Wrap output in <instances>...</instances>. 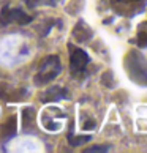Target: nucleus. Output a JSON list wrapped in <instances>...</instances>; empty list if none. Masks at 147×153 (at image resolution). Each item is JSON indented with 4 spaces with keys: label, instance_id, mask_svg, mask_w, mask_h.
<instances>
[{
    "label": "nucleus",
    "instance_id": "obj_1",
    "mask_svg": "<svg viewBox=\"0 0 147 153\" xmlns=\"http://www.w3.org/2000/svg\"><path fill=\"white\" fill-rule=\"evenodd\" d=\"M128 77L139 85H147V62L138 51H130L125 60Z\"/></svg>",
    "mask_w": 147,
    "mask_h": 153
},
{
    "label": "nucleus",
    "instance_id": "obj_2",
    "mask_svg": "<svg viewBox=\"0 0 147 153\" xmlns=\"http://www.w3.org/2000/svg\"><path fill=\"white\" fill-rule=\"evenodd\" d=\"M60 71L62 65L59 57L57 55H48L40 65V70L35 76V85H44V84L52 82L60 74Z\"/></svg>",
    "mask_w": 147,
    "mask_h": 153
},
{
    "label": "nucleus",
    "instance_id": "obj_3",
    "mask_svg": "<svg viewBox=\"0 0 147 153\" xmlns=\"http://www.w3.org/2000/svg\"><path fill=\"white\" fill-rule=\"evenodd\" d=\"M70 51H71V55H70V66H71V71L73 73H81L84 71V68L89 65V55L86 51L79 49V48H73L70 46Z\"/></svg>",
    "mask_w": 147,
    "mask_h": 153
},
{
    "label": "nucleus",
    "instance_id": "obj_4",
    "mask_svg": "<svg viewBox=\"0 0 147 153\" xmlns=\"http://www.w3.org/2000/svg\"><path fill=\"white\" fill-rule=\"evenodd\" d=\"M32 21L30 16H27L22 10H11V8H3L2 16H0V22L5 25L11 24V22H18V24H29Z\"/></svg>",
    "mask_w": 147,
    "mask_h": 153
},
{
    "label": "nucleus",
    "instance_id": "obj_5",
    "mask_svg": "<svg viewBox=\"0 0 147 153\" xmlns=\"http://www.w3.org/2000/svg\"><path fill=\"white\" fill-rule=\"evenodd\" d=\"M65 98H70V92L60 85H54V87H49L46 92H44L40 100L43 103H54V101H60V100H65Z\"/></svg>",
    "mask_w": 147,
    "mask_h": 153
},
{
    "label": "nucleus",
    "instance_id": "obj_6",
    "mask_svg": "<svg viewBox=\"0 0 147 153\" xmlns=\"http://www.w3.org/2000/svg\"><path fill=\"white\" fill-rule=\"evenodd\" d=\"M16 134V117H10L2 126H0V139L8 140Z\"/></svg>",
    "mask_w": 147,
    "mask_h": 153
},
{
    "label": "nucleus",
    "instance_id": "obj_7",
    "mask_svg": "<svg viewBox=\"0 0 147 153\" xmlns=\"http://www.w3.org/2000/svg\"><path fill=\"white\" fill-rule=\"evenodd\" d=\"M75 38L78 39L79 43H82V41H87V39H90L92 38V35H93V32L89 29V27L84 24V22H79V24L76 25V29H75Z\"/></svg>",
    "mask_w": 147,
    "mask_h": 153
},
{
    "label": "nucleus",
    "instance_id": "obj_8",
    "mask_svg": "<svg viewBox=\"0 0 147 153\" xmlns=\"http://www.w3.org/2000/svg\"><path fill=\"white\" fill-rule=\"evenodd\" d=\"M90 139H92V137H90V136H82V137H75V136L71 134V131L68 133V140H70V145H73V147L82 145V144L89 142Z\"/></svg>",
    "mask_w": 147,
    "mask_h": 153
},
{
    "label": "nucleus",
    "instance_id": "obj_9",
    "mask_svg": "<svg viewBox=\"0 0 147 153\" xmlns=\"http://www.w3.org/2000/svg\"><path fill=\"white\" fill-rule=\"evenodd\" d=\"M27 3L32 5V7H43V5L54 7V5L59 3V0H27Z\"/></svg>",
    "mask_w": 147,
    "mask_h": 153
},
{
    "label": "nucleus",
    "instance_id": "obj_10",
    "mask_svg": "<svg viewBox=\"0 0 147 153\" xmlns=\"http://www.w3.org/2000/svg\"><path fill=\"white\" fill-rule=\"evenodd\" d=\"M108 150H109L108 145H97V147H89V149H86L87 153H90V152H108Z\"/></svg>",
    "mask_w": 147,
    "mask_h": 153
},
{
    "label": "nucleus",
    "instance_id": "obj_11",
    "mask_svg": "<svg viewBox=\"0 0 147 153\" xmlns=\"http://www.w3.org/2000/svg\"><path fill=\"white\" fill-rule=\"evenodd\" d=\"M112 2H119V3H122V2H133V0H112Z\"/></svg>",
    "mask_w": 147,
    "mask_h": 153
}]
</instances>
